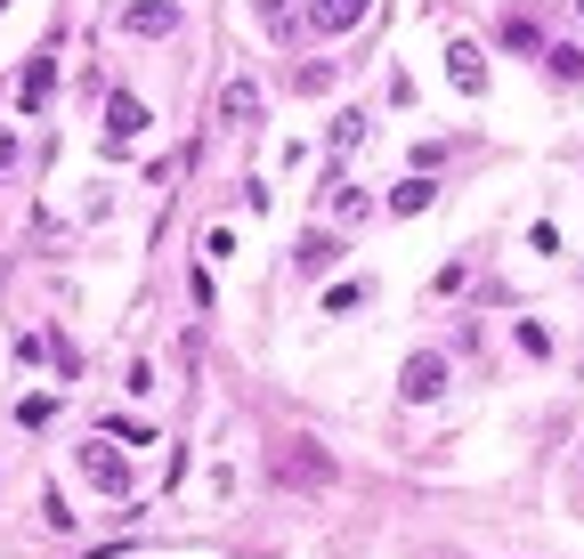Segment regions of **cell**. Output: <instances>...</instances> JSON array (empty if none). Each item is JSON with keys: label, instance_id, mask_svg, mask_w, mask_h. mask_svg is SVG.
I'll use <instances>...</instances> for the list:
<instances>
[{"label": "cell", "instance_id": "cell-3", "mask_svg": "<svg viewBox=\"0 0 584 559\" xmlns=\"http://www.w3.org/2000/svg\"><path fill=\"white\" fill-rule=\"evenodd\" d=\"M122 33H131V41L179 33V0H131V9H122Z\"/></svg>", "mask_w": 584, "mask_h": 559}, {"label": "cell", "instance_id": "cell-10", "mask_svg": "<svg viewBox=\"0 0 584 559\" xmlns=\"http://www.w3.org/2000/svg\"><path fill=\"white\" fill-rule=\"evenodd\" d=\"M430 195H438V186H430V171H414V179H398V186H390V212H398V219H414V212H430Z\"/></svg>", "mask_w": 584, "mask_h": 559}, {"label": "cell", "instance_id": "cell-17", "mask_svg": "<svg viewBox=\"0 0 584 559\" xmlns=\"http://www.w3.org/2000/svg\"><path fill=\"white\" fill-rule=\"evenodd\" d=\"M358 138H366V114H341V122H333V147H341V155L358 147Z\"/></svg>", "mask_w": 584, "mask_h": 559}, {"label": "cell", "instance_id": "cell-9", "mask_svg": "<svg viewBox=\"0 0 584 559\" xmlns=\"http://www.w3.org/2000/svg\"><path fill=\"white\" fill-rule=\"evenodd\" d=\"M49 90H57V66H49V57H33V66H25V81H16V106H25V114H41V106H49Z\"/></svg>", "mask_w": 584, "mask_h": 559}, {"label": "cell", "instance_id": "cell-7", "mask_svg": "<svg viewBox=\"0 0 584 559\" xmlns=\"http://www.w3.org/2000/svg\"><path fill=\"white\" fill-rule=\"evenodd\" d=\"M138 130H146V106H138L131 90H114L106 98V147H122V138H138Z\"/></svg>", "mask_w": 584, "mask_h": 559}, {"label": "cell", "instance_id": "cell-11", "mask_svg": "<svg viewBox=\"0 0 584 559\" xmlns=\"http://www.w3.org/2000/svg\"><path fill=\"white\" fill-rule=\"evenodd\" d=\"M333 260H341L333 236H301V276H333Z\"/></svg>", "mask_w": 584, "mask_h": 559}, {"label": "cell", "instance_id": "cell-4", "mask_svg": "<svg viewBox=\"0 0 584 559\" xmlns=\"http://www.w3.org/2000/svg\"><path fill=\"white\" fill-rule=\"evenodd\" d=\"M398 389H406V406H430L438 389H447V357H430V349H423V357H406Z\"/></svg>", "mask_w": 584, "mask_h": 559}, {"label": "cell", "instance_id": "cell-15", "mask_svg": "<svg viewBox=\"0 0 584 559\" xmlns=\"http://www.w3.org/2000/svg\"><path fill=\"white\" fill-rule=\"evenodd\" d=\"M358 300H366V284H333V293H325V317H349Z\"/></svg>", "mask_w": 584, "mask_h": 559}, {"label": "cell", "instance_id": "cell-20", "mask_svg": "<svg viewBox=\"0 0 584 559\" xmlns=\"http://www.w3.org/2000/svg\"><path fill=\"white\" fill-rule=\"evenodd\" d=\"M576 16H584V0H576Z\"/></svg>", "mask_w": 584, "mask_h": 559}, {"label": "cell", "instance_id": "cell-16", "mask_svg": "<svg viewBox=\"0 0 584 559\" xmlns=\"http://www.w3.org/2000/svg\"><path fill=\"white\" fill-rule=\"evenodd\" d=\"M41 520H49L57 535H66V527H74V511H66V494H57V487H49V494H41Z\"/></svg>", "mask_w": 584, "mask_h": 559}, {"label": "cell", "instance_id": "cell-2", "mask_svg": "<svg viewBox=\"0 0 584 559\" xmlns=\"http://www.w3.org/2000/svg\"><path fill=\"white\" fill-rule=\"evenodd\" d=\"M277 479L284 487H333V454L325 446H284L277 454Z\"/></svg>", "mask_w": 584, "mask_h": 559}, {"label": "cell", "instance_id": "cell-18", "mask_svg": "<svg viewBox=\"0 0 584 559\" xmlns=\"http://www.w3.org/2000/svg\"><path fill=\"white\" fill-rule=\"evenodd\" d=\"M9 155H16V138H9V130H0V162H9Z\"/></svg>", "mask_w": 584, "mask_h": 559}, {"label": "cell", "instance_id": "cell-1", "mask_svg": "<svg viewBox=\"0 0 584 559\" xmlns=\"http://www.w3.org/2000/svg\"><path fill=\"white\" fill-rule=\"evenodd\" d=\"M81 479H90L98 494H131V463H122L106 438H90V446H81Z\"/></svg>", "mask_w": 584, "mask_h": 559}, {"label": "cell", "instance_id": "cell-14", "mask_svg": "<svg viewBox=\"0 0 584 559\" xmlns=\"http://www.w3.org/2000/svg\"><path fill=\"white\" fill-rule=\"evenodd\" d=\"M16 422H25V430H49V422H57V398H16Z\"/></svg>", "mask_w": 584, "mask_h": 559}, {"label": "cell", "instance_id": "cell-19", "mask_svg": "<svg viewBox=\"0 0 584 559\" xmlns=\"http://www.w3.org/2000/svg\"><path fill=\"white\" fill-rule=\"evenodd\" d=\"M260 9H268V16H277V9H284V0H260Z\"/></svg>", "mask_w": 584, "mask_h": 559}, {"label": "cell", "instance_id": "cell-5", "mask_svg": "<svg viewBox=\"0 0 584 559\" xmlns=\"http://www.w3.org/2000/svg\"><path fill=\"white\" fill-rule=\"evenodd\" d=\"M447 81H454L463 98H479V90H487V57H479L471 41H454V49H447Z\"/></svg>", "mask_w": 584, "mask_h": 559}, {"label": "cell", "instance_id": "cell-12", "mask_svg": "<svg viewBox=\"0 0 584 559\" xmlns=\"http://www.w3.org/2000/svg\"><path fill=\"white\" fill-rule=\"evenodd\" d=\"M544 73L576 90V81H584V49H576V41H560V49H544Z\"/></svg>", "mask_w": 584, "mask_h": 559}, {"label": "cell", "instance_id": "cell-6", "mask_svg": "<svg viewBox=\"0 0 584 559\" xmlns=\"http://www.w3.org/2000/svg\"><path fill=\"white\" fill-rule=\"evenodd\" d=\"M373 0H308V33H349Z\"/></svg>", "mask_w": 584, "mask_h": 559}, {"label": "cell", "instance_id": "cell-8", "mask_svg": "<svg viewBox=\"0 0 584 559\" xmlns=\"http://www.w3.org/2000/svg\"><path fill=\"white\" fill-rule=\"evenodd\" d=\"M220 114L236 122V130H252V122H260V81H227V90H220Z\"/></svg>", "mask_w": 584, "mask_h": 559}, {"label": "cell", "instance_id": "cell-13", "mask_svg": "<svg viewBox=\"0 0 584 559\" xmlns=\"http://www.w3.org/2000/svg\"><path fill=\"white\" fill-rule=\"evenodd\" d=\"M504 49H519V57H536V49H544V33H536L528 16H504Z\"/></svg>", "mask_w": 584, "mask_h": 559}]
</instances>
